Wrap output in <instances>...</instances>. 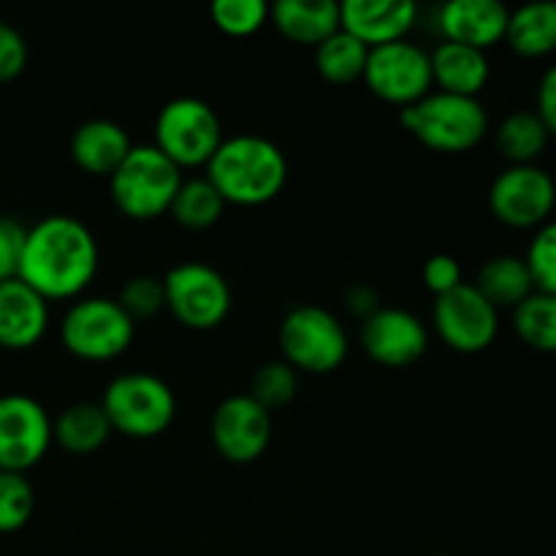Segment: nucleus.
<instances>
[{"label": "nucleus", "instance_id": "obj_19", "mask_svg": "<svg viewBox=\"0 0 556 556\" xmlns=\"http://www.w3.org/2000/svg\"><path fill=\"white\" fill-rule=\"evenodd\" d=\"M130 150V136L112 119H87L71 136V157L92 177H112Z\"/></svg>", "mask_w": 556, "mask_h": 556}, {"label": "nucleus", "instance_id": "obj_6", "mask_svg": "<svg viewBox=\"0 0 556 556\" xmlns=\"http://www.w3.org/2000/svg\"><path fill=\"white\" fill-rule=\"evenodd\" d=\"M136 324L117 299L87 296L71 304L63 315L60 337L71 356L85 362H112L134 342Z\"/></svg>", "mask_w": 556, "mask_h": 556}, {"label": "nucleus", "instance_id": "obj_32", "mask_svg": "<svg viewBox=\"0 0 556 556\" xmlns=\"http://www.w3.org/2000/svg\"><path fill=\"white\" fill-rule=\"evenodd\" d=\"M525 261L530 266L535 291L556 296V220H548L546 226L538 228Z\"/></svg>", "mask_w": 556, "mask_h": 556}, {"label": "nucleus", "instance_id": "obj_35", "mask_svg": "<svg viewBox=\"0 0 556 556\" xmlns=\"http://www.w3.org/2000/svg\"><path fill=\"white\" fill-rule=\"evenodd\" d=\"M462 266L454 255L438 253L429 255L427 264H424V286L434 293V299L443 296V293L454 291L462 286Z\"/></svg>", "mask_w": 556, "mask_h": 556}, {"label": "nucleus", "instance_id": "obj_27", "mask_svg": "<svg viewBox=\"0 0 556 556\" xmlns=\"http://www.w3.org/2000/svg\"><path fill=\"white\" fill-rule=\"evenodd\" d=\"M223 210H226V201L217 193L215 185L210 179H190V182L179 185L177 195L172 201V217L182 228H190V231H204V228H212L223 217Z\"/></svg>", "mask_w": 556, "mask_h": 556}, {"label": "nucleus", "instance_id": "obj_22", "mask_svg": "<svg viewBox=\"0 0 556 556\" xmlns=\"http://www.w3.org/2000/svg\"><path fill=\"white\" fill-rule=\"evenodd\" d=\"M112 432L114 429L103 407L92 405V402L65 407L58 421H52V443H58L60 448L74 456L96 454L98 448L106 445Z\"/></svg>", "mask_w": 556, "mask_h": 556}, {"label": "nucleus", "instance_id": "obj_15", "mask_svg": "<svg viewBox=\"0 0 556 556\" xmlns=\"http://www.w3.org/2000/svg\"><path fill=\"white\" fill-rule=\"evenodd\" d=\"M362 345L383 367H410L427 353L429 334L418 315L402 307H378L364 318Z\"/></svg>", "mask_w": 556, "mask_h": 556}, {"label": "nucleus", "instance_id": "obj_10", "mask_svg": "<svg viewBox=\"0 0 556 556\" xmlns=\"http://www.w3.org/2000/svg\"><path fill=\"white\" fill-rule=\"evenodd\" d=\"M364 81L386 103L405 109L432 92V60L407 38L369 49Z\"/></svg>", "mask_w": 556, "mask_h": 556}, {"label": "nucleus", "instance_id": "obj_11", "mask_svg": "<svg viewBox=\"0 0 556 556\" xmlns=\"http://www.w3.org/2000/svg\"><path fill=\"white\" fill-rule=\"evenodd\" d=\"M489 206L510 228L546 226L556 206V185L546 168L508 166L489 188Z\"/></svg>", "mask_w": 556, "mask_h": 556}, {"label": "nucleus", "instance_id": "obj_21", "mask_svg": "<svg viewBox=\"0 0 556 556\" xmlns=\"http://www.w3.org/2000/svg\"><path fill=\"white\" fill-rule=\"evenodd\" d=\"M269 20L288 41L302 47H318L342 27L334 0H277L269 5Z\"/></svg>", "mask_w": 556, "mask_h": 556}, {"label": "nucleus", "instance_id": "obj_26", "mask_svg": "<svg viewBox=\"0 0 556 556\" xmlns=\"http://www.w3.org/2000/svg\"><path fill=\"white\" fill-rule=\"evenodd\" d=\"M548 130L535 112H514L500 123L497 150L510 166H530L548 144Z\"/></svg>", "mask_w": 556, "mask_h": 556}, {"label": "nucleus", "instance_id": "obj_18", "mask_svg": "<svg viewBox=\"0 0 556 556\" xmlns=\"http://www.w3.org/2000/svg\"><path fill=\"white\" fill-rule=\"evenodd\" d=\"M49 326V304L30 286L14 277L0 282V348L5 351H27Z\"/></svg>", "mask_w": 556, "mask_h": 556}, {"label": "nucleus", "instance_id": "obj_4", "mask_svg": "<svg viewBox=\"0 0 556 556\" xmlns=\"http://www.w3.org/2000/svg\"><path fill=\"white\" fill-rule=\"evenodd\" d=\"M179 185V166H174L155 144L134 147L109 177L114 204L130 220H155L166 215Z\"/></svg>", "mask_w": 556, "mask_h": 556}, {"label": "nucleus", "instance_id": "obj_8", "mask_svg": "<svg viewBox=\"0 0 556 556\" xmlns=\"http://www.w3.org/2000/svg\"><path fill=\"white\" fill-rule=\"evenodd\" d=\"M280 348L293 369L326 375L348 358V334L334 313L318 304H302L282 318Z\"/></svg>", "mask_w": 556, "mask_h": 556}, {"label": "nucleus", "instance_id": "obj_23", "mask_svg": "<svg viewBox=\"0 0 556 556\" xmlns=\"http://www.w3.org/2000/svg\"><path fill=\"white\" fill-rule=\"evenodd\" d=\"M505 41L521 58H546L556 49V3L541 0L510 11Z\"/></svg>", "mask_w": 556, "mask_h": 556}, {"label": "nucleus", "instance_id": "obj_20", "mask_svg": "<svg viewBox=\"0 0 556 556\" xmlns=\"http://www.w3.org/2000/svg\"><path fill=\"white\" fill-rule=\"evenodd\" d=\"M429 60H432V85H438L440 92H451V96L478 98V92L486 87L489 74H492L486 52L465 47V43H438Z\"/></svg>", "mask_w": 556, "mask_h": 556}, {"label": "nucleus", "instance_id": "obj_24", "mask_svg": "<svg viewBox=\"0 0 556 556\" xmlns=\"http://www.w3.org/2000/svg\"><path fill=\"white\" fill-rule=\"evenodd\" d=\"M472 286L481 291L494 307H519L527 296L535 293V282H532L530 266L519 255H494L478 271V280Z\"/></svg>", "mask_w": 556, "mask_h": 556}, {"label": "nucleus", "instance_id": "obj_12", "mask_svg": "<svg viewBox=\"0 0 556 556\" xmlns=\"http://www.w3.org/2000/svg\"><path fill=\"white\" fill-rule=\"evenodd\" d=\"M52 445V418L27 394L0 396V470L22 472L47 456Z\"/></svg>", "mask_w": 556, "mask_h": 556}, {"label": "nucleus", "instance_id": "obj_28", "mask_svg": "<svg viewBox=\"0 0 556 556\" xmlns=\"http://www.w3.org/2000/svg\"><path fill=\"white\" fill-rule=\"evenodd\" d=\"M514 329L525 345L556 353V296L535 291L514 309Z\"/></svg>", "mask_w": 556, "mask_h": 556}, {"label": "nucleus", "instance_id": "obj_16", "mask_svg": "<svg viewBox=\"0 0 556 556\" xmlns=\"http://www.w3.org/2000/svg\"><path fill=\"white\" fill-rule=\"evenodd\" d=\"M418 20L413 0H345L340 3V25L364 47L402 41Z\"/></svg>", "mask_w": 556, "mask_h": 556}, {"label": "nucleus", "instance_id": "obj_3", "mask_svg": "<svg viewBox=\"0 0 556 556\" xmlns=\"http://www.w3.org/2000/svg\"><path fill=\"white\" fill-rule=\"evenodd\" d=\"M402 128L434 152H467L481 144L489 114L478 98L429 92L421 101L400 109Z\"/></svg>", "mask_w": 556, "mask_h": 556}, {"label": "nucleus", "instance_id": "obj_36", "mask_svg": "<svg viewBox=\"0 0 556 556\" xmlns=\"http://www.w3.org/2000/svg\"><path fill=\"white\" fill-rule=\"evenodd\" d=\"M25 233L20 223L11 217H0V282L14 280L20 271L22 248H25Z\"/></svg>", "mask_w": 556, "mask_h": 556}, {"label": "nucleus", "instance_id": "obj_31", "mask_svg": "<svg viewBox=\"0 0 556 556\" xmlns=\"http://www.w3.org/2000/svg\"><path fill=\"white\" fill-rule=\"evenodd\" d=\"M212 22L226 36L244 38L258 33L269 20V5L264 0H215L210 5Z\"/></svg>", "mask_w": 556, "mask_h": 556}, {"label": "nucleus", "instance_id": "obj_38", "mask_svg": "<svg viewBox=\"0 0 556 556\" xmlns=\"http://www.w3.org/2000/svg\"><path fill=\"white\" fill-rule=\"evenodd\" d=\"M434 556H448V554H434Z\"/></svg>", "mask_w": 556, "mask_h": 556}, {"label": "nucleus", "instance_id": "obj_34", "mask_svg": "<svg viewBox=\"0 0 556 556\" xmlns=\"http://www.w3.org/2000/svg\"><path fill=\"white\" fill-rule=\"evenodd\" d=\"M27 65V41L14 25L0 20V81H14Z\"/></svg>", "mask_w": 556, "mask_h": 556}, {"label": "nucleus", "instance_id": "obj_25", "mask_svg": "<svg viewBox=\"0 0 556 556\" xmlns=\"http://www.w3.org/2000/svg\"><path fill=\"white\" fill-rule=\"evenodd\" d=\"M367 58L369 47H364L356 36L342 27L315 47V68L331 85H351L362 79Z\"/></svg>", "mask_w": 556, "mask_h": 556}, {"label": "nucleus", "instance_id": "obj_1", "mask_svg": "<svg viewBox=\"0 0 556 556\" xmlns=\"http://www.w3.org/2000/svg\"><path fill=\"white\" fill-rule=\"evenodd\" d=\"M98 271V242L90 228L71 215H49L27 228L20 277L38 296L74 299Z\"/></svg>", "mask_w": 556, "mask_h": 556}, {"label": "nucleus", "instance_id": "obj_33", "mask_svg": "<svg viewBox=\"0 0 556 556\" xmlns=\"http://www.w3.org/2000/svg\"><path fill=\"white\" fill-rule=\"evenodd\" d=\"M119 307L128 313V318L134 320H147L155 318L163 307H166V291H163V280L150 275L134 277L123 286L119 291Z\"/></svg>", "mask_w": 556, "mask_h": 556}, {"label": "nucleus", "instance_id": "obj_5", "mask_svg": "<svg viewBox=\"0 0 556 556\" xmlns=\"http://www.w3.org/2000/svg\"><path fill=\"white\" fill-rule=\"evenodd\" d=\"M114 432L150 440L166 432L177 416V400L166 380L150 372H125L106 386L101 400Z\"/></svg>", "mask_w": 556, "mask_h": 556}, {"label": "nucleus", "instance_id": "obj_37", "mask_svg": "<svg viewBox=\"0 0 556 556\" xmlns=\"http://www.w3.org/2000/svg\"><path fill=\"white\" fill-rule=\"evenodd\" d=\"M538 117L543 119L546 130L556 136V65L543 74L541 85H538Z\"/></svg>", "mask_w": 556, "mask_h": 556}, {"label": "nucleus", "instance_id": "obj_2", "mask_svg": "<svg viewBox=\"0 0 556 556\" xmlns=\"http://www.w3.org/2000/svg\"><path fill=\"white\" fill-rule=\"evenodd\" d=\"M206 179L215 185L226 204L261 206L275 201L286 188L288 161L275 141L239 134L233 139H223L206 163Z\"/></svg>", "mask_w": 556, "mask_h": 556}, {"label": "nucleus", "instance_id": "obj_29", "mask_svg": "<svg viewBox=\"0 0 556 556\" xmlns=\"http://www.w3.org/2000/svg\"><path fill=\"white\" fill-rule=\"evenodd\" d=\"M36 510V492L22 472L0 470V535L20 532Z\"/></svg>", "mask_w": 556, "mask_h": 556}, {"label": "nucleus", "instance_id": "obj_7", "mask_svg": "<svg viewBox=\"0 0 556 556\" xmlns=\"http://www.w3.org/2000/svg\"><path fill=\"white\" fill-rule=\"evenodd\" d=\"M220 144V117L201 98H174L157 112L155 147L174 166H206Z\"/></svg>", "mask_w": 556, "mask_h": 556}, {"label": "nucleus", "instance_id": "obj_17", "mask_svg": "<svg viewBox=\"0 0 556 556\" xmlns=\"http://www.w3.org/2000/svg\"><path fill=\"white\" fill-rule=\"evenodd\" d=\"M510 11L500 0H451L440 9L438 27L443 41L486 52L494 43L505 41Z\"/></svg>", "mask_w": 556, "mask_h": 556}, {"label": "nucleus", "instance_id": "obj_30", "mask_svg": "<svg viewBox=\"0 0 556 556\" xmlns=\"http://www.w3.org/2000/svg\"><path fill=\"white\" fill-rule=\"evenodd\" d=\"M299 375L288 362H266L250 383V396L258 402L264 410H280L296 396Z\"/></svg>", "mask_w": 556, "mask_h": 556}, {"label": "nucleus", "instance_id": "obj_13", "mask_svg": "<svg viewBox=\"0 0 556 556\" xmlns=\"http://www.w3.org/2000/svg\"><path fill=\"white\" fill-rule=\"evenodd\" d=\"M434 329L440 340L459 353H481L497 340L500 315L472 282L434 299Z\"/></svg>", "mask_w": 556, "mask_h": 556}, {"label": "nucleus", "instance_id": "obj_9", "mask_svg": "<svg viewBox=\"0 0 556 556\" xmlns=\"http://www.w3.org/2000/svg\"><path fill=\"white\" fill-rule=\"evenodd\" d=\"M166 307L174 318L193 331H210L231 313V288L210 264L185 261L163 277Z\"/></svg>", "mask_w": 556, "mask_h": 556}, {"label": "nucleus", "instance_id": "obj_14", "mask_svg": "<svg viewBox=\"0 0 556 556\" xmlns=\"http://www.w3.org/2000/svg\"><path fill=\"white\" fill-rule=\"evenodd\" d=\"M212 443L231 465H250L261 459L271 440V413L250 394L226 396L212 413Z\"/></svg>", "mask_w": 556, "mask_h": 556}]
</instances>
